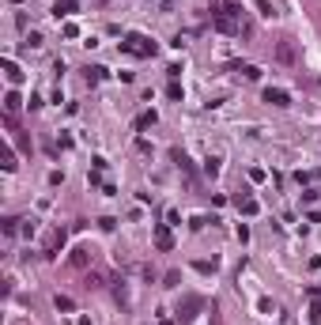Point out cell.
I'll list each match as a JSON object with an SVG mask.
<instances>
[{"label": "cell", "mask_w": 321, "mask_h": 325, "mask_svg": "<svg viewBox=\"0 0 321 325\" xmlns=\"http://www.w3.org/2000/svg\"><path fill=\"white\" fill-rule=\"evenodd\" d=\"M125 49L129 53H140V57H147V53H155V45H147L140 34H129V42H125Z\"/></svg>", "instance_id": "cell-1"}, {"label": "cell", "mask_w": 321, "mask_h": 325, "mask_svg": "<svg viewBox=\"0 0 321 325\" xmlns=\"http://www.w3.org/2000/svg\"><path fill=\"white\" fill-rule=\"evenodd\" d=\"M264 102H272V106H287L291 95H287V91H280V87H268V91H264Z\"/></svg>", "instance_id": "cell-2"}, {"label": "cell", "mask_w": 321, "mask_h": 325, "mask_svg": "<svg viewBox=\"0 0 321 325\" xmlns=\"http://www.w3.org/2000/svg\"><path fill=\"white\" fill-rule=\"evenodd\" d=\"M276 61H280V65H295V45L291 42H280L276 45Z\"/></svg>", "instance_id": "cell-3"}, {"label": "cell", "mask_w": 321, "mask_h": 325, "mask_svg": "<svg viewBox=\"0 0 321 325\" xmlns=\"http://www.w3.org/2000/svg\"><path fill=\"white\" fill-rule=\"evenodd\" d=\"M216 8H219L216 15H238V12H242V8L234 4V0H216Z\"/></svg>", "instance_id": "cell-4"}, {"label": "cell", "mask_w": 321, "mask_h": 325, "mask_svg": "<svg viewBox=\"0 0 321 325\" xmlns=\"http://www.w3.org/2000/svg\"><path fill=\"white\" fill-rule=\"evenodd\" d=\"M155 246H159V250H170V231H155Z\"/></svg>", "instance_id": "cell-5"}, {"label": "cell", "mask_w": 321, "mask_h": 325, "mask_svg": "<svg viewBox=\"0 0 321 325\" xmlns=\"http://www.w3.org/2000/svg\"><path fill=\"white\" fill-rule=\"evenodd\" d=\"M72 8H76L72 0H57V12H53V15H57V19H60V15H68V12H72Z\"/></svg>", "instance_id": "cell-6"}]
</instances>
